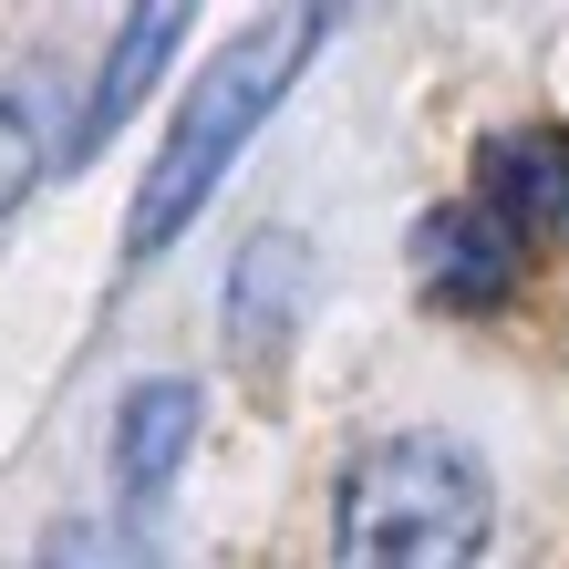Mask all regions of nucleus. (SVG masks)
<instances>
[{"label":"nucleus","mask_w":569,"mask_h":569,"mask_svg":"<svg viewBox=\"0 0 569 569\" xmlns=\"http://www.w3.org/2000/svg\"><path fill=\"white\" fill-rule=\"evenodd\" d=\"M321 31H331V11H259V21H239L218 42V62L187 83V104H177V124H166V146L146 166V187H136V218H124L136 259L177 249V228L208 208V187L228 177V156L280 114V93L300 83V62L321 52Z\"/></svg>","instance_id":"f257e3e1"},{"label":"nucleus","mask_w":569,"mask_h":569,"mask_svg":"<svg viewBox=\"0 0 569 569\" xmlns=\"http://www.w3.org/2000/svg\"><path fill=\"white\" fill-rule=\"evenodd\" d=\"M497 528L487 466L456 435H373L331 487V569H477Z\"/></svg>","instance_id":"f03ea898"},{"label":"nucleus","mask_w":569,"mask_h":569,"mask_svg":"<svg viewBox=\"0 0 569 569\" xmlns=\"http://www.w3.org/2000/svg\"><path fill=\"white\" fill-rule=\"evenodd\" d=\"M415 270H425L435 311H497V300L518 290V239L466 197V208H435L415 228Z\"/></svg>","instance_id":"7ed1b4c3"},{"label":"nucleus","mask_w":569,"mask_h":569,"mask_svg":"<svg viewBox=\"0 0 569 569\" xmlns=\"http://www.w3.org/2000/svg\"><path fill=\"white\" fill-rule=\"evenodd\" d=\"M477 208L508 228V239H549L569 228V136L559 124H528V136H497L487 166H477Z\"/></svg>","instance_id":"20e7f679"},{"label":"nucleus","mask_w":569,"mask_h":569,"mask_svg":"<svg viewBox=\"0 0 569 569\" xmlns=\"http://www.w3.org/2000/svg\"><path fill=\"white\" fill-rule=\"evenodd\" d=\"M197 446V383H136L114 415V487L136 497V508H156L166 487H177V456Z\"/></svg>","instance_id":"39448f33"},{"label":"nucleus","mask_w":569,"mask_h":569,"mask_svg":"<svg viewBox=\"0 0 569 569\" xmlns=\"http://www.w3.org/2000/svg\"><path fill=\"white\" fill-rule=\"evenodd\" d=\"M300 300H311V249H300L290 228H259V239L228 259V331H239L249 352H280Z\"/></svg>","instance_id":"423d86ee"},{"label":"nucleus","mask_w":569,"mask_h":569,"mask_svg":"<svg viewBox=\"0 0 569 569\" xmlns=\"http://www.w3.org/2000/svg\"><path fill=\"white\" fill-rule=\"evenodd\" d=\"M177 42H187V11H177V0H156V11H136V21L114 31L104 83H93V104H83V124H73V156H93V146L114 136V124H124V104H136V93L156 83V62L177 52Z\"/></svg>","instance_id":"0eeeda50"},{"label":"nucleus","mask_w":569,"mask_h":569,"mask_svg":"<svg viewBox=\"0 0 569 569\" xmlns=\"http://www.w3.org/2000/svg\"><path fill=\"white\" fill-rule=\"evenodd\" d=\"M42 166H52V146H42V114H31V93H0V218H11L21 197L42 187Z\"/></svg>","instance_id":"6e6552de"},{"label":"nucleus","mask_w":569,"mask_h":569,"mask_svg":"<svg viewBox=\"0 0 569 569\" xmlns=\"http://www.w3.org/2000/svg\"><path fill=\"white\" fill-rule=\"evenodd\" d=\"M42 569H156V549L136 528H114V518H83V528H62L42 549Z\"/></svg>","instance_id":"1a4fd4ad"}]
</instances>
